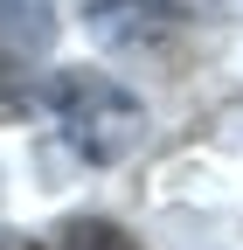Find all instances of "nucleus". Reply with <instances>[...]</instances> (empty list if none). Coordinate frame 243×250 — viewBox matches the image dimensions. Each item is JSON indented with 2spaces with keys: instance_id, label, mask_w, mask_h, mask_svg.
<instances>
[{
  "instance_id": "5",
  "label": "nucleus",
  "mask_w": 243,
  "mask_h": 250,
  "mask_svg": "<svg viewBox=\"0 0 243 250\" xmlns=\"http://www.w3.org/2000/svg\"><path fill=\"white\" fill-rule=\"evenodd\" d=\"M167 7V21H208V14H223L229 0H160Z\"/></svg>"
},
{
  "instance_id": "3",
  "label": "nucleus",
  "mask_w": 243,
  "mask_h": 250,
  "mask_svg": "<svg viewBox=\"0 0 243 250\" xmlns=\"http://www.w3.org/2000/svg\"><path fill=\"white\" fill-rule=\"evenodd\" d=\"M56 42V14L49 0H0V70L21 77L28 62H42Z\"/></svg>"
},
{
  "instance_id": "4",
  "label": "nucleus",
  "mask_w": 243,
  "mask_h": 250,
  "mask_svg": "<svg viewBox=\"0 0 243 250\" xmlns=\"http://www.w3.org/2000/svg\"><path fill=\"white\" fill-rule=\"evenodd\" d=\"M49 250H132V236L118 223H104V215H70V223L49 236Z\"/></svg>"
},
{
  "instance_id": "2",
  "label": "nucleus",
  "mask_w": 243,
  "mask_h": 250,
  "mask_svg": "<svg viewBox=\"0 0 243 250\" xmlns=\"http://www.w3.org/2000/svg\"><path fill=\"white\" fill-rule=\"evenodd\" d=\"M83 21L104 49H153L167 35V7L160 0H83Z\"/></svg>"
},
{
  "instance_id": "1",
  "label": "nucleus",
  "mask_w": 243,
  "mask_h": 250,
  "mask_svg": "<svg viewBox=\"0 0 243 250\" xmlns=\"http://www.w3.org/2000/svg\"><path fill=\"white\" fill-rule=\"evenodd\" d=\"M49 111H56V125H63L70 153H83L90 167L132 160L139 139H146V104L118 77H104V70H63V77H49Z\"/></svg>"
}]
</instances>
